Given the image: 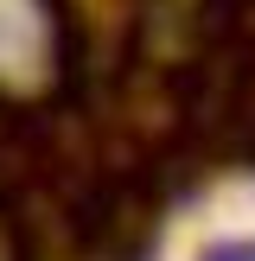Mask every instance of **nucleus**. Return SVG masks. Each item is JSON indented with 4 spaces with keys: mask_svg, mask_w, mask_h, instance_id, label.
I'll list each match as a JSON object with an SVG mask.
<instances>
[{
    "mask_svg": "<svg viewBox=\"0 0 255 261\" xmlns=\"http://www.w3.org/2000/svg\"><path fill=\"white\" fill-rule=\"evenodd\" d=\"M204 261H255V236H236V242H217V249H204Z\"/></svg>",
    "mask_w": 255,
    "mask_h": 261,
    "instance_id": "obj_1",
    "label": "nucleus"
}]
</instances>
